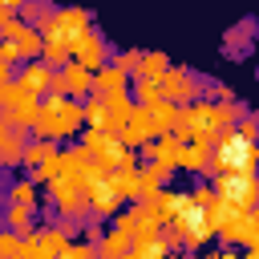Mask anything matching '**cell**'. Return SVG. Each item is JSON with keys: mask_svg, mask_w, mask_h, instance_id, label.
Instances as JSON below:
<instances>
[{"mask_svg": "<svg viewBox=\"0 0 259 259\" xmlns=\"http://www.w3.org/2000/svg\"><path fill=\"white\" fill-rule=\"evenodd\" d=\"M251 162H255V138H247L243 130L231 134V125H227V134L219 138V150H214V166L227 174V170H251Z\"/></svg>", "mask_w": 259, "mask_h": 259, "instance_id": "1", "label": "cell"}, {"mask_svg": "<svg viewBox=\"0 0 259 259\" xmlns=\"http://www.w3.org/2000/svg\"><path fill=\"white\" fill-rule=\"evenodd\" d=\"M77 57H81V65L85 69H97L101 65V57H105V45H101V36L89 28V32H81V40H77Z\"/></svg>", "mask_w": 259, "mask_h": 259, "instance_id": "2", "label": "cell"}, {"mask_svg": "<svg viewBox=\"0 0 259 259\" xmlns=\"http://www.w3.org/2000/svg\"><path fill=\"white\" fill-rule=\"evenodd\" d=\"M190 85H194V77H190V73H166V77L158 81V89H162L170 101H186V97H194V89H190Z\"/></svg>", "mask_w": 259, "mask_h": 259, "instance_id": "3", "label": "cell"}, {"mask_svg": "<svg viewBox=\"0 0 259 259\" xmlns=\"http://www.w3.org/2000/svg\"><path fill=\"white\" fill-rule=\"evenodd\" d=\"M251 28H259V20H255V16H247L239 28H231V32H227V40H223V53L243 57V53H247V40H251Z\"/></svg>", "mask_w": 259, "mask_h": 259, "instance_id": "4", "label": "cell"}, {"mask_svg": "<svg viewBox=\"0 0 259 259\" xmlns=\"http://www.w3.org/2000/svg\"><path fill=\"white\" fill-rule=\"evenodd\" d=\"M146 77H158V81H162V77H166V57H158V53L146 57Z\"/></svg>", "mask_w": 259, "mask_h": 259, "instance_id": "5", "label": "cell"}, {"mask_svg": "<svg viewBox=\"0 0 259 259\" xmlns=\"http://www.w3.org/2000/svg\"><path fill=\"white\" fill-rule=\"evenodd\" d=\"M138 251H142V255H150V251H166V243H158V239H146Z\"/></svg>", "mask_w": 259, "mask_h": 259, "instance_id": "6", "label": "cell"}]
</instances>
